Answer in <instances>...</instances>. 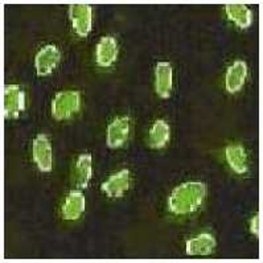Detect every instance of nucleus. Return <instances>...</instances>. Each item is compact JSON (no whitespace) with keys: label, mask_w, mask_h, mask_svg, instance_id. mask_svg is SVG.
I'll return each instance as SVG.
<instances>
[{"label":"nucleus","mask_w":263,"mask_h":263,"mask_svg":"<svg viewBox=\"0 0 263 263\" xmlns=\"http://www.w3.org/2000/svg\"><path fill=\"white\" fill-rule=\"evenodd\" d=\"M206 197V185L198 181L180 184L172 191L168 200L171 212L175 214H191L201 206Z\"/></svg>","instance_id":"1"},{"label":"nucleus","mask_w":263,"mask_h":263,"mask_svg":"<svg viewBox=\"0 0 263 263\" xmlns=\"http://www.w3.org/2000/svg\"><path fill=\"white\" fill-rule=\"evenodd\" d=\"M81 96L78 91H61L52 101V115L57 121H65L80 110Z\"/></svg>","instance_id":"2"},{"label":"nucleus","mask_w":263,"mask_h":263,"mask_svg":"<svg viewBox=\"0 0 263 263\" xmlns=\"http://www.w3.org/2000/svg\"><path fill=\"white\" fill-rule=\"evenodd\" d=\"M4 118L15 119L25 108V93L17 85H8L3 93Z\"/></svg>","instance_id":"3"},{"label":"nucleus","mask_w":263,"mask_h":263,"mask_svg":"<svg viewBox=\"0 0 263 263\" xmlns=\"http://www.w3.org/2000/svg\"><path fill=\"white\" fill-rule=\"evenodd\" d=\"M32 155L33 161L37 164L41 172H50L53 167V155L52 144L47 135L40 134L34 138L32 144Z\"/></svg>","instance_id":"4"},{"label":"nucleus","mask_w":263,"mask_h":263,"mask_svg":"<svg viewBox=\"0 0 263 263\" xmlns=\"http://www.w3.org/2000/svg\"><path fill=\"white\" fill-rule=\"evenodd\" d=\"M71 24L80 37H86L91 31V7L86 4H73L69 8Z\"/></svg>","instance_id":"5"},{"label":"nucleus","mask_w":263,"mask_h":263,"mask_svg":"<svg viewBox=\"0 0 263 263\" xmlns=\"http://www.w3.org/2000/svg\"><path fill=\"white\" fill-rule=\"evenodd\" d=\"M130 135V118L118 117L107 128V146L110 148H119L127 142Z\"/></svg>","instance_id":"6"},{"label":"nucleus","mask_w":263,"mask_h":263,"mask_svg":"<svg viewBox=\"0 0 263 263\" xmlns=\"http://www.w3.org/2000/svg\"><path fill=\"white\" fill-rule=\"evenodd\" d=\"M61 53L54 45H47L36 54L34 59V68L39 76H48L53 71V69L59 65Z\"/></svg>","instance_id":"7"},{"label":"nucleus","mask_w":263,"mask_h":263,"mask_svg":"<svg viewBox=\"0 0 263 263\" xmlns=\"http://www.w3.org/2000/svg\"><path fill=\"white\" fill-rule=\"evenodd\" d=\"M174 70L170 62H159L155 69V90L160 98H170L174 85Z\"/></svg>","instance_id":"8"},{"label":"nucleus","mask_w":263,"mask_h":263,"mask_svg":"<svg viewBox=\"0 0 263 263\" xmlns=\"http://www.w3.org/2000/svg\"><path fill=\"white\" fill-rule=\"evenodd\" d=\"M130 188V171L122 170L108 177L102 184V191L108 197H122Z\"/></svg>","instance_id":"9"},{"label":"nucleus","mask_w":263,"mask_h":263,"mask_svg":"<svg viewBox=\"0 0 263 263\" xmlns=\"http://www.w3.org/2000/svg\"><path fill=\"white\" fill-rule=\"evenodd\" d=\"M248 77V65L243 61H235L229 66L225 76V86L229 93H238Z\"/></svg>","instance_id":"10"},{"label":"nucleus","mask_w":263,"mask_h":263,"mask_svg":"<svg viewBox=\"0 0 263 263\" xmlns=\"http://www.w3.org/2000/svg\"><path fill=\"white\" fill-rule=\"evenodd\" d=\"M118 56V45L117 41L111 36H105L97 45L96 59L99 66L107 68L111 66L115 62Z\"/></svg>","instance_id":"11"},{"label":"nucleus","mask_w":263,"mask_h":263,"mask_svg":"<svg viewBox=\"0 0 263 263\" xmlns=\"http://www.w3.org/2000/svg\"><path fill=\"white\" fill-rule=\"evenodd\" d=\"M216 238L211 234H198L195 238L189 239L185 245V251L188 255H209L216 249Z\"/></svg>","instance_id":"12"},{"label":"nucleus","mask_w":263,"mask_h":263,"mask_svg":"<svg viewBox=\"0 0 263 263\" xmlns=\"http://www.w3.org/2000/svg\"><path fill=\"white\" fill-rule=\"evenodd\" d=\"M85 212V197L80 191H71L62 205V217L65 220H78Z\"/></svg>","instance_id":"13"},{"label":"nucleus","mask_w":263,"mask_h":263,"mask_svg":"<svg viewBox=\"0 0 263 263\" xmlns=\"http://www.w3.org/2000/svg\"><path fill=\"white\" fill-rule=\"evenodd\" d=\"M93 170H91V156L85 154L77 159V163L73 170V183L78 189L86 188L89 181L91 180Z\"/></svg>","instance_id":"14"},{"label":"nucleus","mask_w":263,"mask_h":263,"mask_svg":"<svg viewBox=\"0 0 263 263\" xmlns=\"http://www.w3.org/2000/svg\"><path fill=\"white\" fill-rule=\"evenodd\" d=\"M226 160L230 168L235 174H246L248 172V156L241 144H230L225 149Z\"/></svg>","instance_id":"15"},{"label":"nucleus","mask_w":263,"mask_h":263,"mask_svg":"<svg viewBox=\"0 0 263 263\" xmlns=\"http://www.w3.org/2000/svg\"><path fill=\"white\" fill-rule=\"evenodd\" d=\"M170 126L164 121H156L149 130L148 142L152 148H163L170 139Z\"/></svg>","instance_id":"16"},{"label":"nucleus","mask_w":263,"mask_h":263,"mask_svg":"<svg viewBox=\"0 0 263 263\" xmlns=\"http://www.w3.org/2000/svg\"><path fill=\"white\" fill-rule=\"evenodd\" d=\"M228 17L235 24L238 25L239 28H249L251 24V11L243 4H229L225 8Z\"/></svg>","instance_id":"17"},{"label":"nucleus","mask_w":263,"mask_h":263,"mask_svg":"<svg viewBox=\"0 0 263 263\" xmlns=\"http://www.w3.org/2000/svg\"><path fill=\"white\" fill-rule=\"evenodd\" d=\"M250 230L254 235L259 237L260 235V216L259 214H255L253 217V220L250 221Z\"/></svg>","instance_id":"18"}]
</instances>
